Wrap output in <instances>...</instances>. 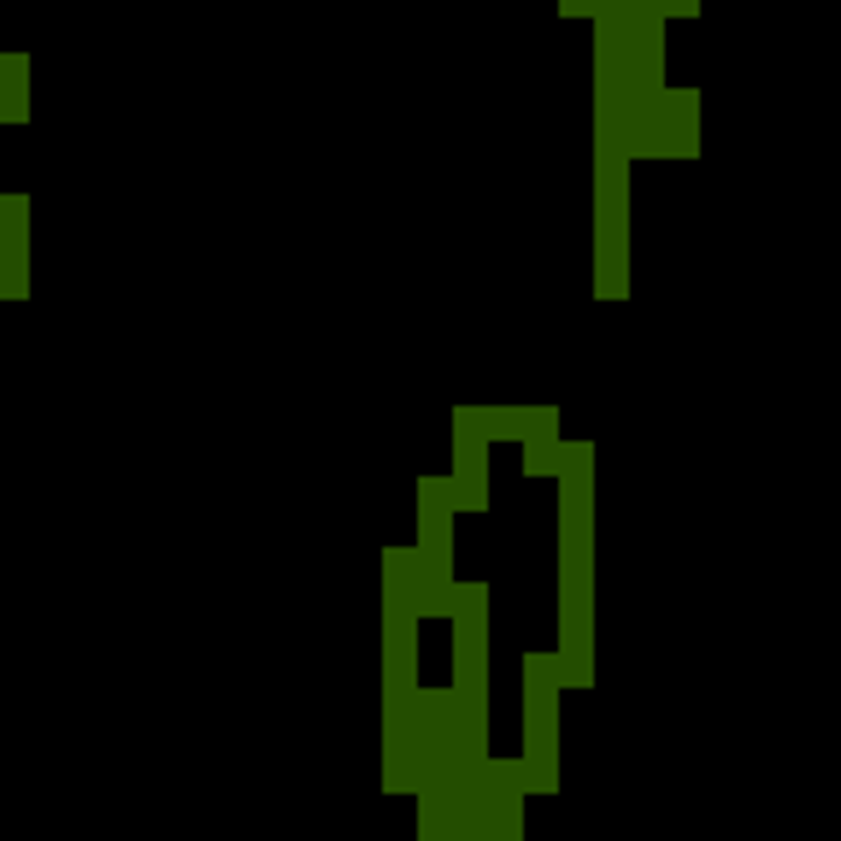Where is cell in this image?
I'll return each instance as SVG.
<instances>
[{
  "label": "cell",
  "mask_w": 841,
  "mask_h": 841,
  "mask_svg": "<svg viewBox=\"0 0 841 841\" xmlns=\"http://www.w3.org/2000/svg\"><path fill=\"white\" fill-rule=\"evenodd\" d=\"M454 489L448 477H418V559H424V618H448L459 577H454Z\"/></svg>",
  "instance_id": "4"
},
{
  "label": "cell",
  "mask_w": 841,
  "mask_h": 841,
  "mask_svg": "<svg viewBox=\"0 0 841 841\" xmlns=\"http://www.w3.org/2000/svg\"><path fill=\"white\" fill-rule=\"evenodd\" d=\"M559 19H600V0H554Z\"/></svg>",
  "instance_id": "11"
},
{
  "label": "cell",
  "mask_w": 841,
  "mask_h": 841,
  "mask_svg": "<svg viewBox=\"0 0 841 841\" xmlns=\"http://www.w3.org/2000/svg\"><path fill=\"white\" fill-rule=\"evenodd\" d=\"M0 124H30V54H0Z\"/></svg>",
  "instance_id": "9"
},
{
  "label": "cell",
  "mask_w": 841,
  "mask_h": 841,
  "mask_svg": "<svg viewBox=\"0 0 841 841\" xmlns=\"http://www.w3.org/2000/svg\"><path fill=\"white\" fill-rule=\"evenodd\" d=\"M454 682L448 689L459 695V712L477 735H489V582H459L454 594Z\"/></svg>",
  "instance_id": "2"
},
{
  "label": "cell",
  "mask_w": 841,
  "mask_h": 841,
  "mask_svg": "<svg viewBox=\"0 0 841 841\" xmlns=\"http://www.w3.org/2000/svg\"><path fill=\"white\" fill-rule=\"evenodd\" d=\"M454 506L459 512H489V436L477 424V406H454Z\"/></svg>",
  "instance_id": "5"
},
{
  "label": "cell",
  "mask_w": 841,
  "mask_h": 841,
  "mask_svg": "<svg viewBox=\"0 0 841 841\" xmlns=\"http://www.w3.org/2000/svg\"><path fill=\"white\" fill-rule=\"evenodd\" d=\"M559 654H524V777L529 795H559Z\"/></svg>",
  "instance_id": "3"
},
{
  "label": "cell",
  "mask_w": 841,
  "mask_h": 841,
  "mask_svg": "<svg viewBox=\"0 0 841 841\" xmlns=\"http://www.w3.org/2000/svg\"><path fill=\"white\" fill-rule=\"evenodd\" d=\"M630 165L624 153H594V295H630Z\"/></svg>",
  "instance_id": "1"
},
{
  "label": "cell",
  "mask_w": 841,
  "mask_h": 841,
  "mask_svg": "<svg viewBox=\"0 0 841 841\" xmlns=\"http://www.w3.org/2000/svg\"><path fill=\"white\" fill-rule=\"evenodd\" d=\"M524 760H483V841H524Z\"/></svg>",
  "instance_id": "6"
},
{
  "label": "cell",
  "mask_w": 841,
  "mask_h": 841,
  "mask_svg": "<svg viewBox=\"0 0 841 841\" xmlns=\"http://www.w3.org/2000/svg\"><path fill=\"white\" fill-rule=\"evenodd\" d=\"M30 295V195H0V301Z\"/></svg>",
  "instance_id": "7"
},
{
  "label": "cell",
  "mask_w": 841,
  "mask_h": 841,
  "mask_svg": "<svg viewBox=\"0 0 841 841\" xmlns=\"http://www.w3.org/2000/svg\"><path fill=\"white\" fill-rule=\"evenodd\" d=\"M518 448H524V477H554L559 459H565V436H559V424H554V430L524 436Z\"/></svg>",
  "instance_id": "10"
},
{
  "label": "cell",
  "mask_w": 841,
  "mask_h": 841,
  "mask_svg": "<svg viewBox=\"0 0 841 841\" xmlns=\"http://www.w3.org/2000/svg\"><path fill=\"white\" fill-rule=\"evenodd\" d=\"M477 424H483L489 441H524L536 430H554L559 412L554 406H477Z\"/></svg>",
  "instance_id": "8"
}]
</instances>
